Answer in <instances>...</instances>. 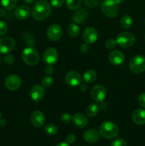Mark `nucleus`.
Returning a JSON list of instances; mask_svg holds the SVG:
<instances>
[{
  "label": "nucleus",
  "mask_w": 145,
  "mask_h": 146,
  "mask_svg": "<svg viewBox=\"0 0 145 146\" xmlns=\"http://www.w3.org/2000/svg\"><path fill=\"white\" fill-rule=\"evenodd\" d=\"M51 12V4L46 1H36L32 11V17L36 21H43L48 18Z\"/></svg>",
  "instance_id": "nucleus-1"
},
{
  "label": "nucleus",
  "mask_w": 145,
  "mask_h": 146,
  "mask_svg": "<svg viewBox=\"0 0 145 146\" xmlns=\"http://www.w3.org/2000/svg\"><path fill=\"white\" fill-rule=\"evenodd\" d=\"M100 135L106 139H112L118 136L119 133V127L113 122L105 121L99 128Z\"/></svg>",
  "instance_id": "nucleus-2"
},
{
  "label": "nucleus",
  "mask_w": 145,
  "mask_h": 146,
  "mask_svg": "<svg viewBox=\"0 0 145 146\" xmlns=\"http://www.w3.org/2000/svg\"><path fill=\"white\" fill-rule=\"evenodd\" d=\"M129 70L134 74H140L145 71V56L143 55H136L132 57L129 61Z\"/></svg>",
  "instance_id": "nucleus-3"
},
{
  "label": "nucleus",
  "mask_w": 145,
  "mask_h": 146,
  "mask_svg": "<svg viewBox=\"0 0 145 146\" xmlns=\"http://www.w3.org/2000/svg\"><path fill=\"white\" fill-rule=\"evenodd\" d=\"M21 58L25 64L29 66L36 65L39 61V54L31 47L26 48L21 54Z\"/></svg>",
  "instance_id": "nucleus-4"
},
{
  "label": "nucleus",
  "mask_w": 145,
  "mask_h": 146,
  "mask_svg": "<svg viewBox=\"0 0 145 146\" xmlns=\"http://www.w3.org/2000/svg\"><path fill=\"white\" fill-rule=\"evenodd\" d=\"M101 10L104 15L109 18H115L119 12L117 4L114 0H105L101 6Z\"/></svg>",
  "instance_id": "nucleus-5"
},
{
  "label": "nucleus",
  "mask_w": 145,
  "mask_h": 146,
  "mask_svg": "<svg viewBox=\"0 0 145 146\" xmlns=\"http://www.w3.org/2000/svg\"><path fill=\"white\" fill-rule=\"evenodd\" d=\"M117 44L122 48H129L134 45L136 38L134 34L131 32H122L116 37Z\"/></svg>",
  "instance_id": "nucleus-6"
},
{
  "label": "nucleus",
  "mask_w": 145,
  "mask_h": 146,
  "mask_svg": "<svg viewBox=\"0 0 145 146\" xmlns=\"http://www.w3.org/2000/svg\"><path fill=\"white\" fill-rule=\"evenodd\" d=\"M15 41L11 36H3L0 38V53L7 54L12 51L15 47Z\"/></svg>",
  "instance_id": "nucleus-7"
},
{
  "label": "nucleus",
  "mask_w": 145,
  "mask_h": 146,
  "mask_svg": "<svg viewBox=\"0 0 145 146\" xmlns=\"http://www.w3.org/2000/svg\"><path fill=\"white\" fill-rule=\"evenodd\" d=\"M6 88L11 91L18 89L21 85V79L16 74H11L6 78L4 81Z\"/></svg>",
  "instance_id": "nucleus-8"
},
{
  "label": "nucleus",
  "mask_w": 145,
  "mask_h": 146,
  "mask_svg": "<svg viewBox=\"0 0 145 146\" xmlns=\"http://www.w3.org/2000/svg\"><path fill=\"white\" fill-rule=\"evenodd\" d=\"M47 37L52 41H57L63 36V29L58 24H52L47 29Z\"/></svg>",
  "instance_id": "nucleus-9"
},
{
  "label": "nucleus",
  "mask_w": 145,
  "mask_h": 146,
  "mask_svg": "<svg viewBox=\"0 0 145 146\" xmlns=\"http://www.w3.org/2000/svg\"><path fill=\"white\" fill-rule=\"evenodd\" d=\"M107 95L106 88L102 85H96L91 88V98L97 102H101L105 98Z\"/></svg>",
  "instance_id": "nucleus-10"
},
{
  "label": "nucleus",
  "mask_w": 145,
  "mask_h": 146,
  "mask_svg": "<svg viewBox=\"0 0 145 146\" xmlns=\"http://www.w3.org/2000/svg\"><path fill=\"white\" fill-rule=\"evenodd\" d=\"M82 38L85 43L92 44L95 43L98 38V33L94 27H87L82 33Z\"/></svg>",
  "instance_id": "nucleus-11"
},
{
  "label": "nucleus",
  "mask_w": 145,
  "mask_h": 146,
  "mask_svg": "<svg viewBox=\"0 0 145 146\" xmlns=\"http://www.w3.org/2000/svg\"><path fill=\"white\" fill-rule=\"evenodd\" d=\"M65 82L71 86H77L82 82V76L80 74L76 71H71L65 75Z\"/></svg>",
  "instance_id": "nucleus-12"
},
{
  "label": "nucleus",
  "mask_w": 145,
  "mask_h": 146,
  "mask_svg": "<svg viewBox=\"0 0 145 146\" xmlns=\"http://www.w3.org/2000/svg\"><path fill=\"white\" fill-rule=\"evenodd\" d=\"M43 59L44 62L48 65H53L55 64L58 59V51L54 48H47L44 53Z\"/></svg>",
  "instance_id": "nucleus-13"
},
{
  "label": "nucleus",
  "mask_w": 145,
  "mask_h": 146,
  "mask_svg": "<svg viewBox=\"0 0 145 146\" xmlns=\"http://www.w3.org/2000/svg\"><path fill=\"white\" fill-rule=\"evenodd\" d=\"M44 95H45V91L44 86L38 84L34 85L30 91V96L31 99L35 102L41 101L44 98Z\"/></svg>",
  "instance_id": "nucleus-14"
},
{
  "label": "nucleus",
  "mask_w": 145,
  "mask_h": 146,
  "mask_svg": "<svg viewBox=\"0 0 145 146\" xmlns=\"http://www.w3.org/2000/svg\"><path fill=\"white\" fill-rule=\"evenodd\" d=\"M31 123L36 128H41L45 123V115L41 111H36L31 113L30 117Z\"/></svg>",
  "instance_id": "nucleus-15"
},
{
  "label": "nucleus",
  "mask_w": 145,
  "mask_h": 146,
  "mask_svg": "<svg viewBox=\"0 0 145 146\" xmlns=\"http://www.w3.org/2000/svg\"><path fill=\"white\" fill-rule=\"evenodd\" d=\"M31 9L26 5H20L14 11V16L18 20H25L29 17Z\"/></svg>",
  "instance_id": "nucleus-16"
},
{
  "label": "nucleus",
  "mask_w": 145,
  "mask_h": 146,
  "mask_svg": "<svg viewBox=\"0 0 145 146\" xmlns=\"http://www.w3.org/2000/svg\"><path fill=\"white\" fill-rule=\"evenodd\" d=\"M108 58H109V61L111 64L115 66H118L124 62L125 55L122 51H118V50H114L109 53Z\"/></svg>",
  "instance_id": "nucleus-17"
},
{
  "label": "nucleus",
  "mask_w": 145,
  "mask_h": 146,
  "mask_svg": "<svg viewBox=\"0 0 145 146\" xmlns=\"http://www.w3.org/2000/svg\"><path fill=\"white\" fill-rule=\"evenodd\" d=\"M72 122L74 125L79 128H83L87 126L88 123V119L85 114L82 113H77L72 116Z\"/></svg>",
  "instance_id": "nucleus-18"
},
{
  "label": "nucleus",
  "mask_w": 145,
  "mask_h": 146,
  "mask_svg": "<svg viewBox=\"0 0 145 146\" xmlns=\"http://www.w3.org/2000/svg\"><path fill=\"white\" fill-rule=\"evenodd\" d=\"M88 18V14L84 9H78L72 14V21L76 24H82L85 23Z\"/></svg>",
  "instance_id": "nucleus-19"
},
{
  "label": "nucleus",
  "mask_w": 145,
  "mask_h": 146,
  "mask_svg": "<svg viewBox=\"0 0 145 146\" xmlns=\"http://www.w3.org/2000/svg\"><path fill=\"white\" fill-rule=\"evenodd\" d=\"M132 119L136 125H142L145 124V110L141 108L135 110L132 115Z\"/></svg>",
  "instance_id": "nucleus-20"
},
{
  "label": "nucleus",
  "mask_w": 145,
  "mask_h": 146,
  "mask_svg": "<svg viewBox=\"0 0 145 146\" xmlns=\"http://www.w3.org/2000/svg\"><path fill=\"white\" fill-rule=\"evenodd\" d=\"M83 138L87 143H95L99 140L100 133L95 129H88L84 133Z\"/></svg>",
  "instance_id": "nucleus-21"
},
{
  "label": "nucleus",
  "mask_w": 145,
  "mask_h": 146,
  "mask_svg": "<svg viewBox=\"0 0 145 146\" xmlns=\"http://www.w3.org/2000/svg\"><path fill=\"white\" fill-rule=\"evenodd\" d=\"M83 79L86 84H92L97 79V74L93 70H88L83 74Z\"/></svg>",
  "instance_id": "nucleus-22"
},
{
  "label": "nucleus",
  "mask_w": 145,
  "mask_h": 146,
  "mask_svg": "<svg viewBox=\"0 0 145 146\" xmlns=\"http://www.w3.org/2000/svg\"><path fill=\"white\" fill-rule=\"evenodd\" d=\"M18 1V0H1V4L4 9L10 11L16 7Z\"/></svg>",
  "instance_id": "nucleus-23"
},
{
  "label": "nucleus",
  "mask_w": 145,
  "mask_h": 146,
  "mask_svg": "<svg viewBox=\"0 0 145 146\" xmlns=\"http://www.w3.org/2000/svg\"><path fill=\"white\" fill-rule=\"evenodd\" d=\"M99 113V108L95 104H91L86 108V114L88 117L93 118L95 117Z\"/></svg>",
  "instance_id": "nucleus-24"
},
{
  "label": "nucleus",
  "mask_w": 145,
  "mask_h": 146,
  "mask_svg": "<svg viewBox=\"0 0 145 146\" xmlns=\"http://www.w3.org/2000/svg\"><path fill=\"white\" fill-rule=\"evenodd\" d=\"M68 33L71 37H75L78 36L80 34V29L78 26L75 23H71L68 28Z\"/></svg>",
  "instance_id": "nucleus-25"
},
{
  "label": "nucleus",
  "mask_w": 145,
  "mask_h": 146,
  "mask_svg": "<svg viewBox=\"0 0 145 146\" xmlns=\"http://www.w3.org/2000/svg\"><path fill=\"white\" fill-rule=\"evenodd\" d=\"M132 18L129 15H125L121 18L120 26L123 29H127L130 28L132 24Z\"/></svg>",
  "instance_id": "nucleus-26"
},
{
  "label": "nucleus",
  "mask_w": 145,
  "mask_h": 146,
  "mask_svg": "<svg viewBox=\"0 0 145 146\" xmlns=\"http://www.w3.org/2000/svg\"><path fill=\"white\" fill-rule=\"evenodd\" d=\"M82 0H65L66 7L71 10H76L80 7Z\"/></svg>",
  "instance_id": "nucleus-27"
},
{
  "label": "nucleus",
  "mask_w": 145,
  "mask_h": 146,
  "mask_svg": "<svg viewBox=\"0 0 145 146\" xmlns=\"http://www.w3.org/2000/svg\"><path fill=\"white\" fill-rule=\"evenodd\" d=\"M45 132L48 134V135H56L58 132V128L56 125L53 123H48L44 128Z\"/></svg>",
  "instance_id": "nucleus-28"
},
{
  "label": "nucleus",
  "mask_w": 145,
  "mask_h": 146,
  "mask_svg": "<svg viewBox=\"0 0 145 146\" xmlns=\"http://www.w3.org/2000/svg\"><path fill=\"white\" fill-rule=\"evenodd\" d=\"M53 84V79L50 76H46L42 79V86L45 88H49Z\"/></svg>",
  "instance_id": "nucleus-29"
},
{
  "label": "nucleus",
  "mask_w": 145,
  "mask_h": 146,
  "mask_svg": "<svg viewBox=\"0 0 145 146\" xmlns=\"http://www.w3.org/2000/svg\"><path fill=\"white\" fill-rule=\"evenodd\" d=\"M117 41L116 40L112 38H109L105 41V46L108 49H113L116 47L117 46Z\"/></svg>",
  "instance_id": "nucleus-30"
},
{
  "label": "nucleus",
  "mask_w": 145,
  "mask_h": 146,
  "mask_svg": "<svg viewBox=\"0 0 145 146\" xmlns=\"http://www.w3.org/2000/svg\"><path fill=\"white\" fill-rule=\"evenodd\" d=\"M7 31H8V26H7V23L0 20V36L5 35Z\"/></svg>",
  "instance_id": "nucleus-31"
},
{
  "label": "nucleus",
  "mask_w": 145,
  "mask_h": 146,
  "mask_svg": "<svg viewBox=\"0 0 145 146\" xmlns=\"http://www.w3.org/2000/svg\"><path fill=\"white\" fill-rule=\"evenodd\" d=\"M72 116L68 113H64L61 115V121H62L63 123H69L72 120Z\"/></svg>",
  "instance_id": "nucleus-32"
},
{
  "label": "nucleus",
  "mask_w": 145,
  "mask_h": 146,
  "mask_svg": "<svg viewBox=\"0 0 145 146\" xmlns=\"http://www.w3.org/2000/svg\"><path fill=\"white\" fill-rule=\"evenodd\" d=\"M111 146H127V144L126 141L122 138H117L112 141Z\"/></svg>",
  "instance_id": "nucleus-33"
},
{
  "label": "nucleus",
  "mask_w": 145,
  "mask_h": 146,
  "mask_svg": "<svg viewBox=\"0 0 145 146\" xmlns=\"http://www.w3.org/2000/svg\"><path fill=\"white\" fill-rule=\"evenodd\" d=\"M100 0H85V4L89 8H95L99 4Z\"/></svg>",
  "instance_id": "nucleus-34"
},
{
  "label": "nucleus",
  "mask_w": 145,
  "mask_h": 146,
  "mask_svg": "<svg viewBox=\"0 0 145 146\" xmlns=\"http://www.w3.org/2000/svg\"><path fill=\"white\" fill-rule=\"evenodd\" d=\"M4 61L5 64H8V65H11L14 63V57L12 54H7L4 57Z\"/></svg>",
  "instance_id": "nucleus-35"
},
{
  "label": "nucleus",
  "mask_w": 145,
  "mask_h": 146,
  "mask_svg": "<svg viewBox=\"0 0 145 146\" xmlns=\"http://www.w3.org/2000/svg\"><path fill=\"white\" fill-rule=\"evenodd\" d=\"M64 0H51V4L55 8H60L63 6Z\"/></svg>",
  "instance_id": "nucleus-36"
},
{
  "label": "nucleus",
  "mask_w": 145,
  "mask_h": 146,
  "mask_svg": "<svg viewBox=\"0 0 145 146\" xmlns=\"http://www.w3.org/2000/svg\"><path fill=\"white\" fill-rule=\"evenodd\" d=\"M138 103L141 107L145 108V93L139 95V98H138Z\"/></svg>",
  "instance_id": "nucleus-37"
},
{
  "label": "nucleus",
  "mask_w": 145,
  "mask_h": 146,
  "mask_svg": "<svg viewBox=\"0 0 145 146\" xmlns=\"http://www.w3.org/2000/svg\"><path fill=\"white\" fill-rule=\"evenodd\" d=\"M65 141H66L67 143L72 144L76 141V136L74 134H69V135H67Z\"/></svg>",
  "instance_id": "nucleus-38"
},
{
  "label": "nucleus",
  "mask_w": 145,
  "mask_h": 146,
  "mask_svg": "<svg viewBox=\"0 0 145 146\" xmlns=\"http://www.w3.org/2000/svg\"><path fill=\"white\" fill-rule=\"evenodd\" d=\"M89 45L86 44V43H84V44H81L80 47V51L82 54H85V53H87L89 51Z\"/></svg>",
  "instance_id": "nucleus-39"
},
{
  "label": "nucleus",
  "mask_w": 145,
  "mask_h": 146,
  "mask_svg": "<svg viewBox=\"0 0 145 146\" xmlns=\"http://www.w3.org/2000/svg\"><path fill=\"white\" fill-rule=\"evenodd\" d=\"M45 73L47 74L48 76H51L53 74L54 71V68L53 67L52 65H48L45 68Z\"/></svg>",
  "instance_id": "nucleus-40"
},
{
  "label": "nucleus",
  "mask_w": 145,
  "mask_h": 146,
  "mask_svg": "<svg viewBox=\"0 0 145 146\" xmlns=\"http://www.w3.org/2000/svg\"><path fill=\"white\" fill-rule=\"evenodd\" d=\"M79 88H80V90L81 91H82V92H85V91H86L87 90H88V86L86 84H80Z\"/></svg>",
  "instance_id": "nucleus-41"
},
{
  "label": "nucleus",
  "mask_w": 145,
  "mask_h": 146,
  "mask_svg": "<svg viewBox=\"0 0 145 146\" xmlns=\"http://www.w3.org/2000/svg\"><path fill=\"white\" fill-rule=\"evenodd\" d=\"M24 3L26 4H31L33 3H34L36 1V0H23Z\"/></svg>",
  "instance_id": "nucleus-42"
},
{
  "label": "nucleus",
  "mask_w": 145,
  "mask_h": 146,
  "mask_svg": "<svg viewBox=\"0 0 145 146\" xmlns=\"http://www.w3.org/2000/svg\"><path fill=\"white\" fill-rule=\"evenodd\" d=\"M5 15V11L4 9H0V17H4Z\"/></svg>",
  "instance_id": "nucleus-43"
},
{
  "label": "nucleus",
  "mask_w": 145,
  "mask_h": 146,
  "mask_svg": "<svg viewBox=\"0 0 145 146\" xmlns=\"http://www.w3.org/2000/svg\"><path fill=\"white\" fill-rule=\"evenodd\" d=\"M56 146H69V144L67 143H60Z\"/></svg>",
  "instance_id": "nucleus-44"
},
{
  "label": "nucleus",
  "mask_w": 145,
  "mask_h": 146,
  "mask_svg": "<svg viewBox=\"0 0 145 146\" xmlns=\"http://www.w3.org/2000/svg\"><path fill=\"white\" fill-rule=\"evenodd\" d=\"M114 1H115V2L116 3V4H122V3L125 2V0H114Z\"/></svg>",
  "instance_id": "nucleus-45"
},
{
  "label": "nucleus",
  "mask_w": 145,
  "mask_h": 146,
  "mask_svg": "<svg viewBox=\"0 0 145 146\" xmlns=\"http://www.w3.org/2000/svg\"><path fill=\"white\" fill-rule=\"evenodd\" d=\"M1 112H0V119H1Z\"/></svg>",
  "instance_id": "nucleus-46"
},
{
  "label": "nucleus",
  "mask_w": 145,
  "mask_h": 146,
  "mask_svg": "<svg viewBox=\"0 0 145 146\" xmlns=\"http://www.w3.org/2000/svg\"><path fill=\"white\" fill-rule=\"evenodd\" d=\"M1 56H0V63H1Z\"/></svg>",
  "instance_id": "nucleus-47"
},
{
  "label": "nucleus",
  "mask_w": 145,
  "mask_h": 146,
  "mask_svg": "<svg viewBox=\"0 0 145 146\" xmlns=\"http://www.w3.org/2000/svg\"><path fill=\"white\" fill-rule=\"evenodd\" d=\"M144 40H145V35H144Z\"/></svg>",
  "instance_id": "nucleus-48"
},
{
  "label": "nucleus",
  "mask_w": 145,
  "mask_h": 146,
  "mask_svg": "<svg viewBox=\"0 0 145 146\" xmlns=\"http://www.w3.org/2000/svg\"><path fill=\"white\" fill-rule=\"evenodd\" d=\"M144 24H145V19H144Z\"/></svg>",
  "instance_id": "nucleus-49"
}]
</instances>
